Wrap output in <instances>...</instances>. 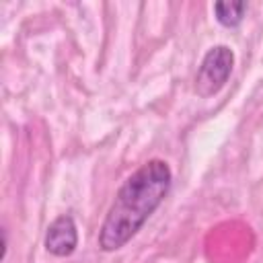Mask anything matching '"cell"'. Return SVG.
<instances>
[{"instance_id":"obj_1","label":"cell","mask_w":263,"mask_h":263,"mask_svg":"<svg viewBox=\"0 0 263 263\" xmlns=\"http://www.w3.org/2000/svg\"><path fill=\"white\" fill-rule=\"evenodd\" d=\"M173 173L166 160L152 158L134 171L111 201L99 230V249L105 253L125 247L164 201Z\"/></svg>"},{"instance_id":"obj_2","label":"cell","mask_w":263,"mask_h":263,"mask_svg":"<svg viewBox=\"0 0 263 263\" xmlns=\"http://www.w3.org/2000/svg\"><path fill=\"white\" fill-rule=\"evenodd\" d=\"M234 66V53L228 45H214L205 51L197 76H195V92L201 99L216 95L230 78Z\"/></svg>"},{"instance_id":"obj_3","label":"cell","mask_w":263,"mask_h":263,"mask_svg":"<svg viewBox=\"0 0 263 263\" xmlns=\"http://www.w3.org/2000/svg\"><path fill=\"white\" fill-rule=\"evenodd\" d=\"M45 251L53 257H68L76 251L78 247V230H76V222L72 216L62 214L58 216L45 230V238H43Z\"/></svg>"},{"instance_id":"obj_4","label":"cell","mask_w":263,"mask_h":263,"mask_svg":"<svg viewBox=\"0 0 263 263\" xmlns=\"http://www.w3.org/2000/svg\"><path fill=\"white\" fill-rule=\"evenodd\" d=\"M245 12H247V2L245 0H220V2H214V14H216V21L222 25V27H238L245 18Z\"/></svg>"}]
</instances>
